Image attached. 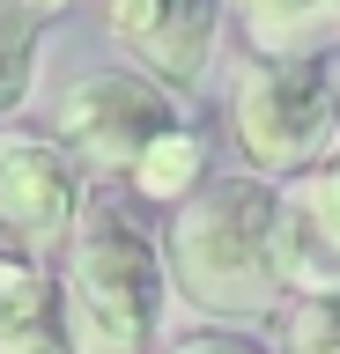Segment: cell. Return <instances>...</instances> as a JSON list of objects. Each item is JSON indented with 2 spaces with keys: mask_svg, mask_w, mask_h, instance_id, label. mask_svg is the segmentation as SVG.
<instances>
[{
  "mask_svg": "<svg viewBox=\"0 0 340 354\" xmlns=\"http://www.w3.org/2000/svg\"><path fill=\"white\" fill-rule=\"evenodd\" d=\"M325 162H340V148H333V155H325Z\"/></svg>",
  "mask_w": 340,
  "mask_h": 354,
  "instance_id": "9a60e30c",
  "label": "cell"
},
{
  "mask_svg": "<svg viewBox=\"0 0 340 354\" xmlns=\"http://www.w3.org/2000/svg\"><path fill=\"white\" fill-rule=\"evenodd\" d=\"M200 170H207V140H200L193 126H178V133H163L156 148L141 155V170L126 177V185H134L141 199H163V207H178V199H193V192L207 185Z\"/></svg>",
  "mask_w": 340,
  "mask_h": 354,
  "instance_id": "30bf717a",
  "label": "cell"
},
{
  "mask_svg": "<svg viewBox=\"0 0 340 354\" xmlns=\"http://www.w3.org/2000/svg\"><path fill=\"white\" fill-rule=\"evenodd\" d=\"M163 281H170L163 243L134 214V199L96 192L74 221L67 266H60L74 354H141L148 332H156V310H163Z\"/></svg>",
  "mask_w": 340,
  "mask_h": 354,
  "instance_id": "7a4b0ae2",
  "label": "cell"
},
{
  "mask_svg": "<svg viewBox=\"0 0 340 354\" xmlns=\"http://www.w3.org/2000/svg\"><path fill=\"white\" fill-rule=\"evenodd\" d=\"M0 354H74L60 281L15 251H0Z\"/></svg>",
  "mask_w": 340,
  "mask_h": 354,
  "instance_id": "ba28073f",
  "label": "cell"
},
{
  "mask_svg": "<svg viewBox=\"0 0 340 354\" xmlns=\"http://www.w3.org/2000/svg\"><path fill=\"white\" fill-rule=\"evenodd\" d=\"M163 266L178 303L207 317H259L281 303V259H274V185L267 177H207L193 199L170 207Z\"/></svg>",
  "mask_w": 340,
  "mask_h": 354,
  "instance_id": "6da1fadb",
  "label": "cell"
},
{
  "mask_svg": "<svg viewBox=\"0 0 340 354\" xmlns=\"http://www.w3.org/2000/svg\"><path fill=\"white\" fill-rule=\"evenodd\" d=\"M229 140L251 177L318 170L340 148V66L311 59H251L229 88Z\"/></svg>",
  "mask_w": 340,
  "mask_h": 354,
  "instance_id": "3957f363",
  "label": "cell"
},
{
  "mask_svg": "<svg viewBox=\"0 0 340 354\" xmlns=\"http://www.w3.org/2000/svg\"><path fill=\"white\" fill-rule=\"evenodd\" d=\"M274 259L281 288L340 295V162H318L289 192H274Z\"/></svg>",
  "mask_w": 340,
  "mask_h": 354,
  "instance_id": "52a82bcc",
  "label": "cell"
},
{
  "mask_svg": "<svg viewBox=\"0 0 340 354\" xmlns=\"http://www.w3.org/2000/svg\"><path fill=\"white\" fill-rule=\"evenodd\" d=\"M111 44L163 88H200L222 37V0H111Z\"/></svg>",
  "mask_w": 340,
  "mask_h": 354,
  "instance_id": "8992f818",
  "label": "cell"
},
{
  "mask_svg": "<svg viewBox=\"0 0 340 354\" xmlns=\"http://www.w3.org/2000/svg\"><path fill=\"white\" fill-rule=\"evenodd\" d=\"M82 162L45 133H0V243L37 259L74 236L82 221Z\"/></svg>",
  "mask_w": 340,
  "mask_h": 354,
  "instance_id": "5b68a950",
  "label": "cell"
},
{
  "mask_svg": "<svg viewBox=\"0 0 340 354\" xmlns=\"http://www.w3.org/2000/svg\"><path fill=\"white\" fill-rule=\"evenodd\" d=\"M23 8H37V15H52V8H67V0H23Z\"/></svg>",
  "mask_w": 340,
  "mask_h": 354,
  "instance_id": "5bb4252c",
  "label": "cell"
},
{
  "mask_svg": "<svg viewBox=\"0 0 340 354\" xmlns=\"http://www.w3.org/2000/svg\"><path fill=\"white\" fill-rule=\"evenodd\" d=\"M333 66H340V52H333Z\"/></svg>",
  "mask_w": 340,
  "mask_h": 354,
  "instance_id": "2e32d148",
  "label": "cell"
},
{
  "mask_svg": "<svg viewBox=\"0 0 340 354\" xmlns=\"http://www.w3.org/2000/svg\"><path fill=\"white\" fill-rule=\"evenodd\" d=\"M281 354H340V295H303L289 310Z\"/></svg>",
  "mask_w": 340,
  "mask_h": 354,
  "instance_id": "7c38bea8",
  "label": "cell"
},
{
  "mask_svg": "<svg viewBox=\"0 0 340 354\" xmlns=\"http://www.w3.org/2000/svg\"><path fill=\"white\" fill-rule=\"evenodd\" d=\"M237 22L259 59H311L340 37V0H237Z\"/></svg>",
  "mask_w": 340,
  "mask_h": 354,
  "instance_id": "9c48e42d",
  "label": "cell"
},
{
  "mask_svg": "<svg viewBox=\"0 0 340 354\" xmlns=\"http://www.w3.org/2000/svg\"><path fill=\"white\" fill-rule=\"evenodd\" d=\"M170 354H267L259 339H244V332H185Z\"/></svg>",
  "mask_w": 340,
  "mask_h": 354,
  "instance_id": "4fadbf2b",
  "label": "cell"
},
{
  "mask_svg": "<svg viewBox=\"0 0 340 354\" xmlns=\"http://www.w3.org/2000/svg\"><path fill=\"white\" fill-rule=\"evenodd\" d=\"M37 44H45V15L23 0H0V111H15L37 82Z\"/></svg>",
  "mask_w": 340,
  "mask_h": 354,
  "instance_id": "8fae6325",
  "label": "cell"
},
{
  "mask_svg": "<svg viewBox=\"0 0 340 354\" xmlns=\"http://www.w3.org/2000/svg\"><path fill=\"white\" fill-rule=\"evenodd\" d=\"M178 126H185L178 88L148 82L141 66H96L52 111V140L89 177H134L141 155L156 148L163 133H178Z\"/></svg>",
  "mask_w": 340,
  "mask_h": 354,
  "instance_id": "277c9868",
  "label": "cell"
}]
</instances>
